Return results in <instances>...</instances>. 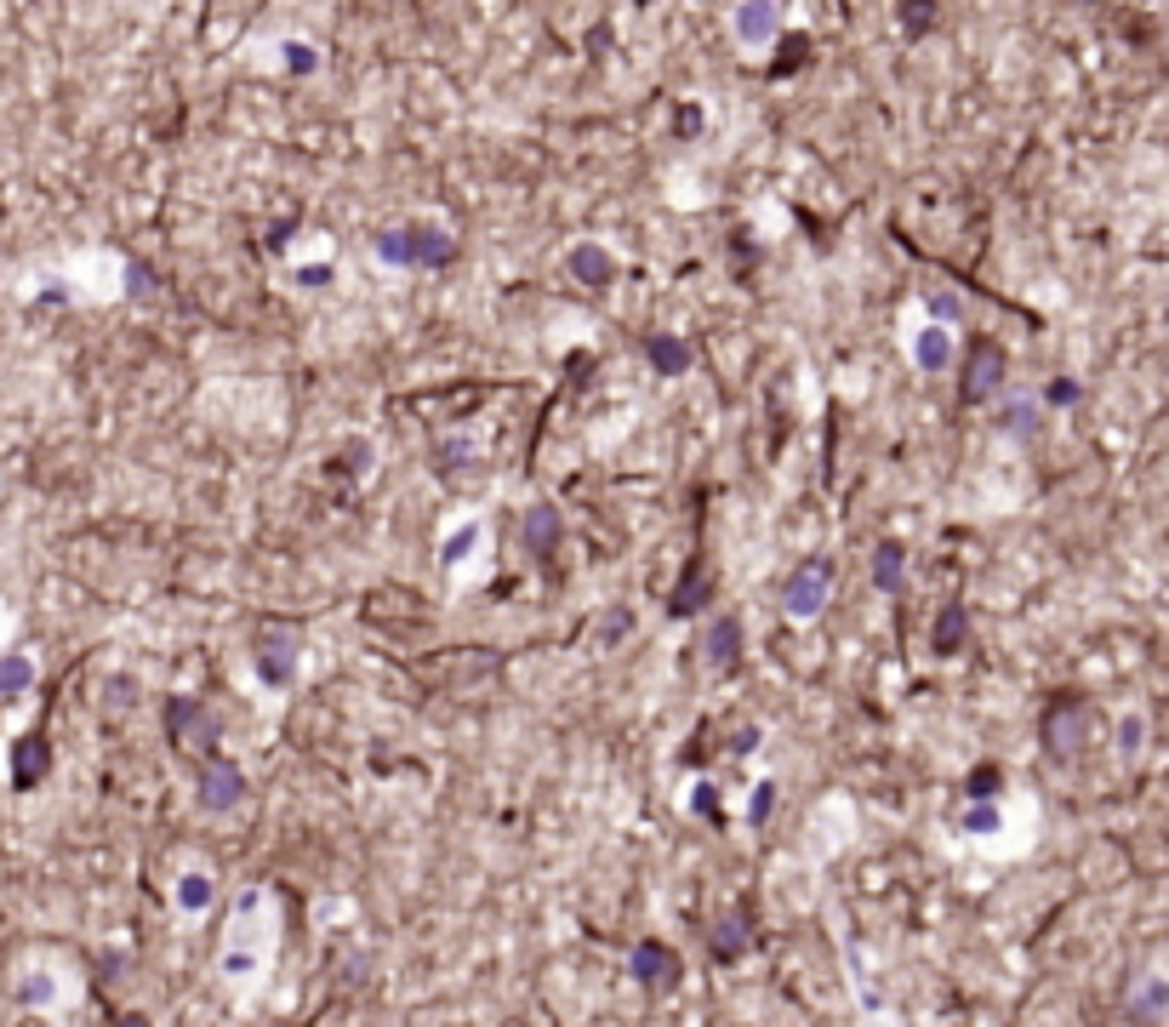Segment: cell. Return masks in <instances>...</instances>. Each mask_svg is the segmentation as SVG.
Returning <instances> with one entry per match:
<instances>
[{
  "label": "cell",
  "instance_id": "obj_1",
  "mask_svg": "<svg viewBox=\"0 0 1169 1027\" xmlns=\"http://www.w3.org/2000/svg\"><path fill=\"white\" fill-rule=\"evenodd\" d=\"M377 258L394 268H445L456 258V240L440 223H405V229L377 235Z\"/></svg>",
  "mask_w": 1169,
  "mask_h": 1027
},
{
  "label": "cell",
  "instance_id": "obj_2",
  "mask_svg": "<svg viewBox=\"0 0 1169 1027\" xmlns=\"http://www.w3.org/2000/svg\"><path fill=\"white\" fill-rule=\"evenodd\" d=\"M1089 725H1096V714H1089V703L1084 696H1073V691H1061L1055 703L1038 714V742H1045V754L1050 760H1078L1084 754V742H1089Z\"/></svg>",
  "mask_w": 1169,
  "mask_h": 1027
},
{
  "label": "cell",
  "instance_id": "obj_3",
  "mask_svg": "<svg viewBox=\"0 0 1169 1027\" xmlns=\"http://www.w3.org/2000/svg\"><path fill=\"white\" fill-rule=\"evenodd\" d=\"M833 583H838V565H833L827 554L799 560L794 571H787V583H782V611L794 617V622L822 617V611H827V599H833Z\"/></svg>",
  "mask_w": 1169,
  "mask_h": 1027
},
{
  "label": "cell",
  "instance_id": "obj_4",
  "mask_svg": "<svg viewBox=\"0 0 1169 1027\" xmlns=\"http://www.w3.org/2000/svg\"><path fill=\"white\" fill-rule=\"evenodd\" d=\"M1004 378H1010L1004 343L976 337L970 355H964V371H958V399H964V406H993V399L1004 394Z\"/></svg>",
  "mask_w": 1169,
  "mask_h": 1027
},
{
  "label": "cell",
  "instance_id": "obj_5",
  "mask_svg": "<svg viewBox=\"0 0 1169 1027\" xmlns=\"http://www.w3.org/2000/svg\"><path fill=\"white\" fill-rule=\"evenodd\" d=\"M297 662H302V640L291 629H279V622H269V629L258 634V645H251V668H258V680L269 691H286L297 680Z\"/></svg>",
  "mask_w": 1169,
  "mask_h": 1027
},
{
  "label": "cell",
  "instance_id": "obj_6",
  "mask_svg": "<svg viewBox=\"0 0 1169 1027\" xmlns=\"http://www.w3.org/2000/svg\"><path fill=\"white\" fill-rule=\"evenodd\" d=\"M246 799V771L228 760V754H212L200 760V776H194V805L206 816H228Z\"/></svg>",
  "mask_w": 1169,
  "mask_h": 1027
},
{
  "label": "cell",
  "instance_id": "obj_7",
  "mask_svg": "<svg viewBox=\"0 0 1169 1027\" xmlns=\"http://www.w3.org/2000/svg\"><path fill=\"white\" fill-rule=\"evenodd\" d=\"M628 976L645 993H673L679 976H684V959H679V947H668L663 936H640L633 954H628Z\"/></svg>",
  "mask_w": 1169,
  "mask_h": 1027
},
{
  "label": "cell",
  "instance_id": "obj_8",
  "mask_svg": "<svg viewBox=\"0 0 1169 1027\" xmlns=\"http://www.w3.org/2000/svg\"><path fill=\"white\" fill-rule=\"evenodd\" d=\"M166 737L171 748H200V754H217V714L200 703V696H171L166 703Z\"/></svg>",
  "mask_w": 1169,
  "mask_h": 1027
},
{
  "label": "cell",
  "instance_id": "obj_9",
  "mask_svg": "<svg viewBox=\"0 0 1169 1027\" xmlns=\"http://www.w3.org/2000/svg\"><path fill=\"white\" fill-rule=\"evenodd\" d=\"M1124 1016H1130L1135 1027H1164V1022H1169V970H1164V965L1135 970V982H1130V993H1124Z\"/></svg>",
  "mask_w": 1169,
  "mask_h": 1027
},
{
  "label": "cell",
  "instance_id": "obj_10",
  "mask_svg": "<svg viewBox=\"0 0 1169 1027\" xmlns=\"http://www.w3.org/2000/svg\"><path fill=\"white\" fill-rule=\"evenodd\" d=\"M714 594H719V577L707 571V560H702V554L684 560V577H679L673 594H668V617H696L702 606H714Z\"/></svg>",
  "mask_w": 1169,
  "mask_h": 1027
},
{
  "label": "cell",
  "instance_id": "obj_11",
  "mask_svg": "<svg viewBox=\"0 0 1169 1027\" xmlns=\"http://www.w3.org/2000/svg\"><path fill=\"white\" fill-rule=\"evenodd\" d=\"M46 771H52V742H46L40 731L17 737V742H12V788H17V793H35V788L46 783Z\"/></svg>",
  "mask_w": 1169,
  "mask_h": 1027
},
{
  "label": "cell",
  "instance_id": "obj_12",
  "mask_svg": "<svg viewBox=\"0 0 1169 1027\" xmlns=\"http://www.w3.org/2000/svg\"><path fill=\"white\" fill-rule=\"evenodd\" d=\"M707 954H714V965H736V959H748V954H753V924H748V913H742V908L725 913V919H714Z\"/></svg>",
  "mask_w": 1169,
  "mask_h": 1027
},
{
  "label": "cell",
  "instance_id": "obj_13",
  "mask_svg": "<svg viewBox=\"0 0 1169 1027\" xmlns=\"http://www.w3.org/2000/svg\"><path fill=\"white\" fill-rule=\"evenodd\" d=\"M736 35H742V46H771L782 35V0H742L736 7Z\"/></svg>",
  "mask_w": 1169,
  "mask_h": 1027
},
{
  "label": "cell",
  "instance_id": "obj_14",
  "mask_svg": "<svg viewBox=\"0 0 1169 1027\" xmlns=\"http://www.w3.org/2000/svg\"><path fill=\"white\" fill-rule=\"evenodd\" d=\"M559 537H565V520H559L553 503H537V509L525 514V548H530V560H553L559 554Z\"/></svg>",
  "mask_w": 1169,
  "mask_h": 1027
},
{
  "label": "cell",
  "instance_id": "obj_15",
  "mask_svg": "<svg viewBox=\"0 0 1169 1027\" xmlns=\"http://www.w3.org/2000/svg\"><path fill=\"white\" fill-rule=\"evenodd\" d=\"M912 360H919V371H930V378H942V371L953 366V332L947 325H925V332H912Z\"/></svg>",
  "mask_w": 1169,
  "mask_h": 1027
},
{
  "label": "cell",
  "instance_id": "obj_16",
  "mask_svg": "<svg viewBox=\"0 0 1169 1027\" xmlns=\"http://www.w3.org/2000/svg\"><path fill=\"white\" fill-rule=\"evenodd\" d=\"M645 360H651L656 378H684V371H691V343L668 337V332H651L645 337Z\"/></svg>",
  "mask_w": 1169,
  "mask_h": 1027
},
{
  "label": "cell",
  "instance_id": "obj_17",
  "mask_svg": "<svg viewBox=\"0 0 1169 1027\" xmlns=\"http://www.w3.org/2000/svg\"><path fill=\"white\" fill-rule=\"evenodd\" d=\"M736 662H742V622L719 617L714 629H707V668H714V673H736Z\"/></svg>",
  "mask_w": 1169,
  "mask_h": 1027
},
{
  "label": "cell",
  "instance_id": "obj_18",
  "mask_svg": "<svg viewBox=\"0 0 1169 1027\" xmlns=\"http://www.w3.org/2000/svg\"><path fill=\"white\" fill-rule=\"evenodd\" d=\"M171 901H177L183 913H206L212 901H217V880H212L206 868H183V873L171 880Z\"/></svg>",
  "mask_w": 1169,
  "mask_h": 1027
},
{
  "label": "cell",
  "instance_id": "obj_19",
  "mask_svg": "<svg viewBox=\"0 0 1169 1027\" xmlns=\"http://www.w3.org/2000/svg\"><path fill=\"white\" fill-rule=\"evenodd\" d=\"M571 274H576V280L588 286V291H605V286L617 280V263H611V252H605V246L582 240L576 252H571Z\"/></svg>",
  "mask_w": 1169,
  "mask_h": 1027
},
{
  "label": "cell",
  "instance_id": "obj_20",
  "mask_svg": "<svg viewBox=\"0 0 1169 1027\" xmlns=\"http://www.w3.org/2000/svg\"><path fill=\"white\" fill-rule=\"evenodd\" d=\"M1038 417H1045V406H1038V394H1015V399H1004L999 406V434H1010V440H1033L1038 434Z\"/></svg>",
  "mask_w": 1169,
  "mask_h": 1027
},
{
  "label": "cell",
  "instance_id": "obj_21",
  "mask_svg": "<svg viewBox=\"0 0 1169 1027\" xmlns=\"http://www.w3.org/2000/svg\"><path fill=\"white\" fill-rule=\"evenodd\" d=\"M873 588H879V594H902V588H907V548H902L896 537H884V542L873 548Z\"/></svg>",
  "mask_w": 1169,
  "mask_h": 1027
},
{
  "label": "cell",
  "instance_id": "obj_22",
  "mask_svg": "<svg viewBox=\"0 0 1169 1027\" xmlns=\"http://www.w3.org/2000/svg\"><path fill=\"white\" fill-rule=\"evenodd\" d=\"M999 828H1004L999 799H970V805L958 811V834H964V839H993Z\"/></svg>",
  "mask_w": 1169,
  "mask_h": 1027
},
{
  "label": "cell",
  "instance_id": "obj_23",
  "mask_svg": "<svg viewBox=\"0 0 1169 1027\" xmlns=\"http://www.w3.org/2000/svg\"><path fill=\"white\" fill-rule=\"evenodd\" d=\"M964 645H970V611L947 606L942 617H935V650H942V657H958Z\"/></svg>",
  "mask_w": 1169,
  "mask_h": 1027
},
{
  "label": "cell",
  "instance_id": "obj_24",
  "mask_svg": "<svg viewBox=\"0 0 1169 1027\" xmlns=\"http://www.w3.org/2000/svg\"><path fill=\"white\" fill-rule=\"evenodd\" d=\"M486 542V525L479 520H468V525H456V532H445V542H440V565L451 571V565H463V560H474V548Z\"/></svg>",
  "mask_w": 1169,
  "mask_h": 1027
},
{
  "label": "cell",
  "instance_id": "obj_25",
  "mask_svg": "<svg viewBox=\"0 0 1169 1027\" xmlns=\"http://www.w3.org/2000/svg\"><path fill=\"white\" fill-rule=\"evenodd\" d=\"M1118 760H1135L1141 748H1147V737H1153V719L1141 714V708H1130V714H1118Z\"/></svg>",
  "mask_w": 1169,
  "mask_h": 1027
},
{
  "label": "cell",
  "instance_id": "obj_26",
  "mask_svg": "<svg viewBox=\"0 0 1169 1027\" xmlns=\"http://www.w3.org/2000/svg\"><path fill=\"white\" fill-rule=\"evenodd\" d=\"M35 685V662L23 657V650H7V657H0V696H23Z\"/></svg>",
  "mask_w": 1169,
  "mask_h": 1027
},
{
  "label": "cell",
  "instance_id": "obj_27",
  "mask_svg": "<svg viewBox=\"0 0 1169 1027\" xmlns=\"http://www.w3.org/2000/svg\"><path fill=\"white\" fill-rule=\"evenodd\" d=\"M935 29V0H902V35L925 40Z\"/></svg>",
  "mask_w": 1169,
  "mask_h": 1027
},
{
  "label": "cell",
  "instance_id": "obj_28",
  "mask_svg": "<svg viewBox=\"0 0 1169 1027\" xmlns=\"http://www.w3.org/2000/svg\"><path fill=\"white\" fill-rule=\"evenodd\" d=\"M999 788H1004L999 765H976L970 776H964V799H999Z\"/></svg>",
  "mask_w": 1169,
  "mask_h": 1027
},
{
  "label": "cell",
  "instance_id": "obj_29",
  "mask_svg": "<svg viewBox=\"0 0 1169 1027\" xmlns=\"http://www.w3.org/2000/svg\"><path fill=\"white\" fill-rule=\"evenodd\" d=\"M58 999V988H52V976L46 970H35V976H23L17 982V1005H52Z\"/></svg>",
  "mask_w": 1169,
  "mask_h": 1027
},
{
  "label": "cell",
  "instance_id": "obj_30",
  "mask_svg": "<svg viewBox=\"0 0 1169 1027\" xmlns=\"http://www.w3.org/2000/svg\"><path fill=\"white\" fill-rule=\"evenodd\" d=\"M771 816H776V783L765 776V783H753V805H748V822H753V828H765Z\"/></svg>",
  "mask_w": 1169,
  "mask_h": 1027
},
{
  "label": "cell",
  "instance_id": "obj_31",
  "mask_svg": "<svg viewBox=\"0 0 1169 1027\" xmlns=\"http://www.w3.org/2000/svg\"><path fill=\"white\" fill-rule=\"evenodd\" d=\"M691 811H696L702 822H725V799H719V788H714V783H696Z\"/></svg>",
  "mask_w": 1169,
  "mask_h": 1027
},
{
  "label": "cell",
  "instance_id": "obj_32",
  "mask_svg": "<svg viewBox=\"0 0 1169 1027\" xmlns=\"http://www.w3.org/2000/svg\"><path fill=\"white\" fill-rule=\"evenodd\" d=\"M804 58H810V40H804V35H787V40H782V58H776V69H771V74H787V69H799Z\"/></svg>",
  "mask_w": 1169,
  "mask_h": 1027
},
{
  "label": "cell",
  "instance_id": "obj_33",
  "mask_svg": "<svg viewBox=\"0 0 1169 1027\" xmlns=\"http://www.w3.org/2000/svg\"><path fill=\"white\" fill-rule=\"evenodd\" d=\"M930 320H935V325H958V320H964V303H958V297H947V291H935V297H930Z\"/></svg>",
  "mask_w": 1169,
  "mask_h": 1027
},
{
  "label": "cell",
  "instance_id": "obj_34",
  "mask_svg": "<svg viewBox=\"0 0 1169 1027\" xmlns=\"http://www.w3.org/2000/svg\"><path fill=\"white\" fill-rule=\"evenodd\" d=\"M1045 399H1050V406H1078V399H1084V389H1078L1073 378H1055V383L1045 389Z\"/></svg>",
  "mask_w": 1169,
  "mask_h": 1027
},
{
  "label": "cell",
  "instance_id": "obj_35",
  "mask_svg": "<svg viewBox=\"0 0 1169 1027\" xmlns=\"http://www.w3.org/2000/svg\"><path fill=\"white\" fill-rule=\"evenodd\" d=\"M622 634H633V611L628 606H617L611 617H605V645H617Z\"/></svg>",
  "mask_w": 1169,
  "mask_h": 1027
},
{
  "label": "cell",
  "instance_id": "obj_36",
  "mask_svg": "<svg viewBox=\"0 0 1169 1027\" xmlns=\"http://www.w3.org/2000/svg\"><path fill=\"white\" fill-rule=\"evenodd\" d=\"M673 127H679V138H696V132H702V109H696V104H679Z\"/></svg>",
  "mask_w": 1169,
  "mask_h": 1027
},
{
  "label": "cell",
  "instance_id": "obj_37",
  "mask_svg": "<svg viewBox=\"0 0 1169 1027\" xmlns=\"http://www.w3.org/2000/svg\"><path fill=\"white\" fill-rule=\"evenodd\" d=\"M286 58H291V74H302V69H314L320 58H314V46H302V40H291L286 46Z\"/></svg>",
  "mask_w": 1169,
  "mask_h": 1027
},
{
  "label": "cell",
  "instance_id": "obj_38",
  "mask_svg": "<svg viewBox=\"0 0 1169 1027\" xmlns=\"http://www.w3.org/2000/svg\"><path fill=\"white\" fill-rule=\"evenodd\" d=\"M115 1027H155V1022H148L143 1011H120V1016H115Z\"/></svg>",
  "mask_w": 1169,
  "mask_h": 1027
},
{
  "label": "cell",
  "instance_id": "obj_39",
  "mask_svg": "<svg viewBox=\"0 0 1169 1027\" xmlns=\"http://www.w3.org/2000/svg\"><path fill=\"white\" fill-rule=\"evenodd\" d=\"M325 280H332V268H325V263L320 268H302V286H325Z\"/></svg>",
  "mask_w": 1169,
  "mask_h": 1027
},
{
  "label": "cell",
  "instance_id": "obj_40",
  "mask_svg": "<svg viewBox=\"0 0 1169 1027\" xmlns=\"http://www.w3.org/2000/svg\"><path fill=\"white\" fill-rule=\"evenodd\" d=\"M633 7H656V0H633Z\"/></svg>",
  "mask_w": 1169,
  "mask_h": 1027
}]
</instances>
